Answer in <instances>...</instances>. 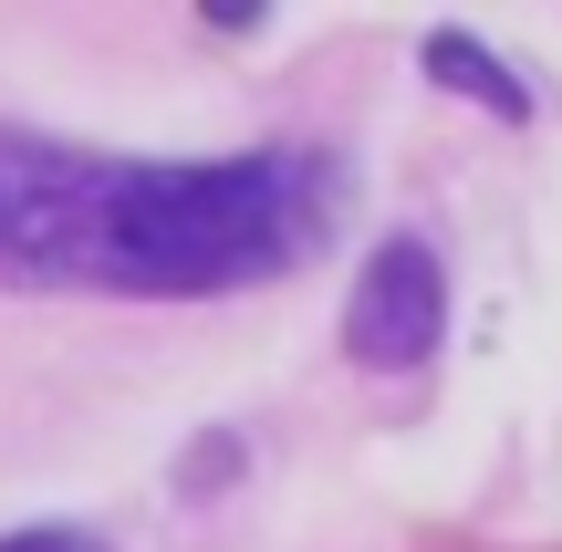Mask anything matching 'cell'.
<instances>
[{"instance_id":"cell-1","label":"cell","mask_w":562,"mask_h":552,"mask_svg":"<svg viewBox=\"0 0 562 552\" xmlns=\"http://www.w3.org/2000/svg\"><path fill=\"white\" fill-rule=\"evenodd\" d=\"M334 209L344 167L323 146L94 157V146L0 125V282L11 292L220 303V292H261L302 271Z\"/></svg>"},{"instance_id":"cell-3","label":"cell","mask_w":562,"mask_h":552,"mask_svg":"<svg viewBox=\"0 0 562 552\" xmlns=\"http://www.w3.org/2000/svg\"><path fill=\"white\" fill-rule=\"evenodd\" d=\"M427 74H438V83H459V94H469V104H490V115H510V125L531 115V94H521V83H510V74H501V63H490L469 32H427Z\"/></svg>"},{"instance_id":"cell-4","label":"cell","mask_w":562,"mask_h":552,"mask_svg":"<svg viewBox=\"0 0 562 552\" xmlns=\"http://www.w3.org/2000/svg\"><path fill=\"white\" fill-rule=\"evenodd\" d=\"M0 552H115V542H94V532H74V521H42V532H11Z\"/></svg>"},{"instance_id":"cell-2","label":"cell","mask_w":562,"mask_h":552,"mask_svg":"<svg viewBox=\"0 0 562 552\" xmlns=\"http://www.w3.org/2000/svg\"><path fill=\"white\" fill-rule=\"evenodd\" d=\"M438 334H448V271H438V250H427L417 229H385V240L364 250V271H355L344 345H355V365H375V375H417L427 354H438Z\"/></svg>"}]
</instances>
